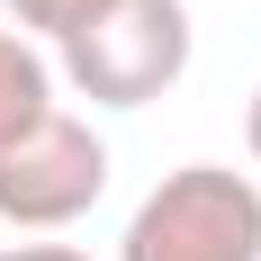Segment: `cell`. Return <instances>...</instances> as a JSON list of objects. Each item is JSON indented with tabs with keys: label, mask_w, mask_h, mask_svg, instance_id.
I'll use <instances>...</instances> for the list:
<instances>
[{
	"label": "cell",
	"mask_w": 261,
	"mask_h": 261,
	"mask_svg": "<svg viewBox=\"0 0 261 261\" xmlns=\"http://www.w3.org/2000/svg\"><path fill=\"white\" fill-rule=\"evenodd\" d=\"M117 261H261V180L234 162H180L126 216Z\"/></svg>",
	"instance_id": "obj_1"
},
{
	"label": "cell",
	"mask_w": 261,
	"mask_h": 261,
	"mask_svg": "<svg viewBox=\"0 0 261 261\" xmlns=\"http://www.w3.org/2000/svg\"><path fill=\"white\" fill-rule=\"evenodd\" d=\"M189 72V9L180 0H108L63 36V81L90 108H144Z\"/></svg>",
	"instance_id": "obj_2"
},
{
	"label": "cell",
	"mask_w": 261,
	"mask_h": 261,
	"mask_svg": "<svg viewBox=\"0 0 261 261\" xmlns=\"http://www.w3.org/2000/svg\"><path fill=\"white\" fill-rule=\"evenodd\" d=\"M99 189H108V144L72 108H45L27 135L0 144V225H18V234L81 225L99 207Z\"/></svg>",
	"instance_id": "obj_3"
},
{
	"label": "cell",
	"mask_w": 261,
	"mask_h": 261,
	"mask_svg": "<svg viewBox=\"0 0 261 261\" xmlns=\"http://www.w3.org/2000/svg\"><path fill=\"white\" fill-rule=\"evenodd\" d=\"M45 108H54V63L27 45L18 27H0V144H9V135H27Z\"/></svg>",
	"instance_id": "obj_4"
},
{
	"label": "cell",
	"mask_w": 261,
	"mask_h": 261,
	"mask_svg": "<svg viewBox=\"0 0 261 261\" xmlns=\"http://www.w3.org/2000/svg\"><path fill=\"white\" fill-rule=\"evenodd\" d=\"M9 9H18V36L36 27V36H54V45H63V36H72L81 18H99L108 0H9Z\"/></svg>",
	"instance_id": "obj_5"
},
{
	"label": "cell",
	"mask_w": 261,
	"mask_h": 261,
	"mask_svg": "<svg viewBox=\"0 0 261 261\" xmlns=\"http://www.w3.org/2000/svg\"><path fill=\"white\" fill-rule=\"evenodd\" d=\"M0 261H90V252H72V243H9Z\"/></svg>",
	"instance_id": "obj_6"
},
{
	"label": "cell",
	"mask_w": 261,
	"mask_h": 261,
	"mask_svg": "<svg viewBox=\"0 0 261 261\" xmlns=\"http://www.w3.org/2000/svg\"><path fill=\"white\" fill-rule=\"evenodd\" d=\"M243 144H252V162H261V90H252V108H243Z\"/></svg>",
	"instance_id": "obj_7"
}]
</instances>
